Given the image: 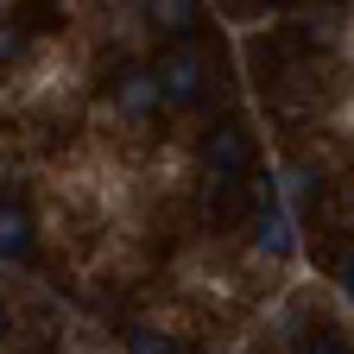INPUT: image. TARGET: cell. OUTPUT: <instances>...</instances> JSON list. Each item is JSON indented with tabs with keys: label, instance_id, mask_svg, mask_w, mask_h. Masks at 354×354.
I'll return each mask as SVG.
<instances>
[{
	"label": "cell",
	"instance_id": "cell-1",
	"mask_svg": "<svg viewBox=\"0 0 354 354\" xmlns=\"http://www.w3.org/2000/svg\"><path fill=\"white\" fill-rule=\"evenodd\" d=\"M253 247L266 253V259H291L297 253V228H291V215L266 196L259 203V215H253Z\"/></svg>",
	"mask_w": 354,
	"mask_h": 354
},
{
	"label": "cell",
	"instance_id": "cell-2",
	"mask_svg": "<svg viewBox=\"0 0 354 354\" xmlns=\"http://www.w3.org/2000/svg\"><path fill=\"white\" fill-rule=\"evenodd\" d=\"M247 158H253L247 127H221V133H209V140H203V165H209L215 177H241Z\"/></svg>",
	"mask_w": 354,
	"mask_h": 354
},
{
	"label": "cell",
	"instance_id": "cell-3",
	"mask_svg": "<svg viewBox=\"0 0 354 354\" xmlns=\"http://www.w3.org/2000/svg\"><path fill=\"white\" fill-rule=\"evenodd\" d=\"M158 82H165V102H196L203 95V57L190 44H177V51L158 64Z\"/></svg>",
	"mask_w": 354,
	"mask_h": 354
},
{
	"label": "cell",
	"instance_id": "cell-4",
	"mask_svg": "<svg viewBox=\"0 0 354 354\" xmlns=\"http://www.w3.org/2000/svg\"><path fill=\"white\" fill-rule=\"evenodd\" d=\"M165 102V82H158V70H133L127 82H120V108L127 114H152Z\"/></svg>",
	"mask_w": 354,
	"mask_h": 354
},
{
	"label": "cell",
	"instance_id": "cell-5",
	"mask_svg": "<svg viewBox=\"0 0 354 354\" xmlns=\"http://www.w3.org/2000/svg\"><path fill=\"white\" fill-rule=\"evenodd\" d=\"M26 247H32V221L7 203V209H0V259L13 266V259H26Z\"/></svg>",
	"mask_w": 354,
	"mask_h": 354
},
{
	"label": "cell",
	"instance_id": "cell-6",
	"mask_svg": "<svg viewBox=\"0 0 354 354\" xmlns=\"http://www.w3.org/2000/svg\"><path fill=\"white\" fill-rule=\"evenodd\" d=\"M152 26L171 38H190L196 32V0H152Z\"/></svg>",
	"mask_w": 354,
	"mask_h": 354
},
{
	"label": "cell",
	"instance_id": "cell-7",
	"mask_svg": "<svg viewBox=\"0 0 354 354\" xmlns=\"http://www.w3.org/2000/svg\"><path fill=\"white\" fill-rule=\"evenodd\" d=\"M127 354H184L171 335H158V329H133L127 335Z\"/></svg>",
	"mask_w": 354,
	"mask_h": 354
},
{
	"label": "cell",
	"instance_id": "cell-8",
	"mask_svg": "<svg viewBox=\"0 0 354 354\" xmlns=\"http://www.w3.org/2000/svg\"><path fill=\"white\" fill-rule=\"evenodd\" d=\"M297 354H348V348H342V342H335V335H317V342H304V348H297Z\"/></svg>",
	"mask_w": 354,
	"mask_h": 354
},
{
	"label": "cell",
	"instance_id": "cell-9",
	"mask_svg": "<svg viewBox=\"0 0 354 354\" xmlns=\"http://www.w3.org/2000/svg\"><path fill=\"white\" fill-rule=\"evenodd\" d=\"M342 291H348V304H354V259H342Z\"/></svg>",
	"mask_w": 354,
	"mask_h": 354
}]
</instances>
